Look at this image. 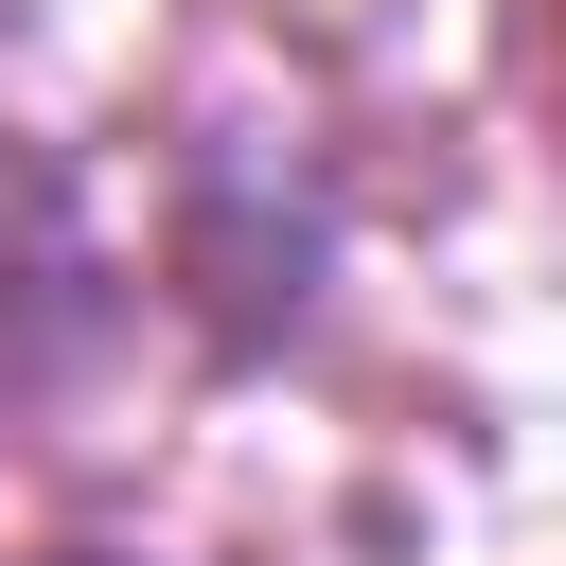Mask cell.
Segmentation results:
<instances>
[{
  "label": "cell",
  "instance_id": "1",
  "mask_svg": "<svg viewBox=\"0 0 566 566\" xmlns=\"http://www.w3.org/2000/svg\"><path fill=\"white\" fill-rule=\"evenodd\" d=\"M88 336H106V248H88L71 177L0 124V407H35Z\"/></svg>",
  "mask_w": 566,
  "mask_h": 566
},
{
  "label": "cell",
  "instance_id": "2",
  "mask_svg": "<svg viewBox=\"0 0 566 566\" xmlns=\"http://www.w3.org/2000/svg\"><path fill=\"white\" fill-rule=\"evenodd\" d=\"M35 566H142V548H35Z\"/></svg>",
  "mask_w": 566,
  "mask_h": 566
}]
</instances>
